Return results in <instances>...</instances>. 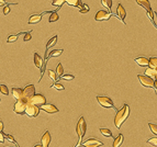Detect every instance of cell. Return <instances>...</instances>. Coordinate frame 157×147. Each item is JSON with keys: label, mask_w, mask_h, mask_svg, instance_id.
<instances>
[{"label": "cell", "mask_w": 157, "mask_h": 147, "mask_svg": "<svg viewBox=\"0 0 157 147\" xmlns=\"http://www.w3.org/2000/svg\"><path fill=\"white\" fill-rule=\"evenodd\" d=\"M128 114H130V107L125 103V104H123V107L120 110H118L116 116H114V125H116V129H120L121 125L128 119Z\"/></svg>", "instance_id": "1"}, {"label": "cell", "mask_w": 157, "mask_h": 147, "mask_svg": "<svg viewBox=\"0 0 157 147\" xmlns=\"http://www.w3.org/2000/svg\"><path fill=\"white\" fill-rule=\"evenodd\" d=\"M86 131H87V124H86L85 118L80 116L78 122H77V126H76V133H77V136H78V144L76 145V147H78L81 144V139H83V135L86 134Z\"/></svg>", "instance_id": "2"}, {"label": "cell", "mask_w": 157, "mask_h": 147, "mask_svg": "<svg viewBox=\"0 0 157 147\" xmlns=\"http://www.w3.org/2000/svg\"><path fill=\"white\" fill-rule=\"evenodd\" d=\"M29 104V102L24 99H21V100H18L16 103H14V108H13V111L14 113L20 114V115H23L25 114V110H26V107Z\"/></svg>", "instance_id": "3"}, {"label": "cell", "mask_w": 157, "mask_h": 147, "mask_svg": "<svg viewBox=\"0 0 157 147\" xmlns=\"http://www.w3.org/2000/svg\"><path fill=\"white\" fill-rule=\"evenodd\" d=\"M137 78H138L140 82L142 84V86L147 87V88H155V80L153 78H151V77L145 75H138Z\"/></svg>", "instance_id": "4"}, {"label": "cell", "mask_w": 157, "mask_h": 147, "mask_svg": "<svg viewBox=\"0 0 157 147\" xmlns=\"http://www.w3.org/2000/svg\"><path fill=\"white\" fill-rule=\"evenodd\" d=\"M97 101L99 102V104L103 108H107V109H116L114 107V103L113 101L110 99L109 97H101V96H97Z\"/></svg>", "instance_id": "5"}, {"label": "cell", "mask_w": 157, "mask_h": 147, "mask_svg": "<svg viewBox=\"0 0 157 147\" xmlns=\"http://www.w3.org/2000/svg\"><path fill=\"white\" fill-rule=\"evenodd\" d=\"M35 87L33 85H28L24 89H23V99L30 102V100L35 96Z\"/></svg>", "instance_id": "6"}, {"label": "cell", "mask_w": 157, "mask_h": 147, "mask_svg": "<svg viewBox=\"0 0 157 147\" xmlns=\"http://www.w3.org/2000/svg\"><path fill=\"white\" fill-rule=\"evenodd\" d=\"M135 2H136L137 4H140L141 7H143V8L146 10L147 17H148L151 20H153L154 11L152 10V8H151V4H149L148 0H135Z\"/></svg>", "instance_id": "7"}, {"label": "cell", "mask_w": 157, "mask_h": 147, "mask_svg": "<svg viewBox=\"0 0 157 147\" xmlns=\"http://www.w3.org/2000/svg\"><path fill=\"white\" fill-rule=\"evenodd\" d=\"M40 113V107L37 105H34L32 103H29L28 107H26V110H25V114L30 116V118H36L37 115Z\"/></svg>", "instance_id": "8"}, {"label": "cell", "mask_w": 157, "mask_h": 147, "mask_svg": "<svg viewBox=\"0 0 157 147\" xmlns=\"http://www.w3.org/2000/svg\"><path fill=\"white\" fill-rule=\"evenodd\" d=\"M45 102H46V98L44 97L43 94H41V93H36V94L30 100L29 103H32V104L37 105V107H41V105L45 104Z\"/></svg>", "instance_id": "9"}, {"label": "cell", "mask_w": 157, "mask_h": 147, "mask_svg": "<svg viewBox=\"0 0 157 147\" xmlns=\"http://www.w3.org/2000/svg\"><path fill=\"white\" fill-rule=\"evenodd\" d=\"M111 18V12L110 11H106V10H99L96 13L95 20L96 21H107Z\"/></svg>", "instance_id": "10"}, {"label": "cell", "mask_w": 157, "mask_h": 147, "mask_svg": "<svg viewBox=\"0 0 157 147\" xmlns=\"http://www.w3.org/2000/svg\"><path fill=\"white\" fill-rule=\"evenodd\" d=\"M83 147H100L103 146V143L97 138H89L81 144Z\"/></svg>", "instance_id": "11"}, {"label": "cell", "mask_w": 157, "mask_h": 147, "mask_svg": "<svg viewBox=\"0 0 157 147\" xmlns=\"http://www.w3.org/2000/svg\"><path fill=\"white\" fill-rule=\"evenodd\" d=\"M34 64L39 69H42V72H44V68H45V64L43 62V58H42L40 55L37 53H34Z\"/></svg>", "instance_id": "12"}, {"label": "cell", "mask_w": 157, "mask_h": 147, "mask_svg": "<svg viewBox=\"0 0 157 147\" xmlns=\"http://www.w3.org/2000/svg\"><path fill=\"white\" fill-rule=\"evenodd\" d=\"M116 16H118V18H119L121 21L125 24V21H124V20H125V17H126V11H125L124 7L121 4H118V8H116Z\"/></svg>", "instance_id": "13"}, {"label": "cell", "mask_w": 157, "mask_h": 147, "mask_svg": "<svg viewBox=\"0 0 157 147\" xmlns=\"http://www.w3.org/2000/svg\"><path fill=\"white\" fill-rule=\"evenodd\" d=\"M41 109L43 110V111H45L46 113H50V114L57 113L58 112L57 108L54 104H51V103H45V104L41 105Z\"/></svg>", "instance_id": "14"}, {"label": "cell", "mask_w": 157, "mask_h": 147, "mask_svg": "<svg viewBox=\"0 0 157 147\" xmlns=\"http://www.w3.org/2000/svg\"><path fill=\"white\" fill-rule=\"evenodd\" d=\"M50 143H51V134L49 131H45V133L43 134V136H42L41 138V144L43 147H49Z\"/></svg>", "instance_id": "15"}, {"label": "cell", "mask_w": 157, "mask_h": 147, "mask_svg": "<svg viewBox=\"0 0 157 147\" xmlns=\"http://www.w3.org/2000/svg\"><path fill=\"white\" fill-rule=\"evenodd\" d=\"M43 13H42V14L41 13H35V14H32V16L29 18L28 23H29V24H36V23H39V22L42 20V16H43Z\"/></svg>", "instance_id": "16"}, {"label": "cell", "mask_w": 157, "mask_h": 147, "mask_svg": "<svg viewBox=\"0 0 157 147\" xmlns=\"http://www.w3.org/2000/svg\"><path fill=\"white\" fill-rule=\"evenodd\" d=\"M12 96L16 100H21L23 99V89L21 88H13L12 89Z\"/></svg>", "instance_id": "17"}, {"label": "cell", "mask_w": 157, "mask_h": 147, "mask_svg": "<svg viewBox=\"0 0 157 147\" xmlns=\"http://www.w3.org/2000/svg\"><path fill=\"white\" fill-rule=\"evenodd\" d=\"M135 63H136L137 65L142 66V67H146V66H148V65H149V59L146 58V57L141 56V57H137V58H135Z\"/></svg>", "instance_id": "18"}, {"label": "cell", "mask_w": 157, "mask_h": 147, "mask_svg": "<svg viewBox=\"0 0 157 147\" xmlns=\"http://www.w3.org/2000/svg\"><path fill=\"white\" fill-rule=\"evenodd\" d=\"M66 2L68 6H71V7H76V8H81V6H83V2H81V0H66Z\"/></svg>", "instance_id": "19"}, {"label": "cell", "mask_w": 157, "mask_h": 147, "mask_svg": "<svg viewBox=\"0 0 157 147\" xmlns=\"http://www.w3.org/2000/svg\"><path fill=\"white\" fill-rule=\"evenodd\" d=\"M123 139H124L123 135L122 134L118 135L116 139H114V142H113V147H120L122 145V143H123Z\"/></svg>", "instance_id": "20"}, {"label": "cell", "mask_w": 157, "mask_h": 147, "mask_svg": "<svg viewBox=\"0 0 157 147\" xmlns=\"http://www.w3.org/2000/svg\"><path fill=\"white\" fill-rule=\"evenodd\" d=\"M145 76H148L151 78H153L155 79V77H156V70L153 69V68H146V70H145Z\"/></svg>", "instance_id": "21"}, {"label": "cell", "mask_w": 157, "mask_h": 147, "mask_svg": "<svg viewBox=\"0 0 157 147\" xmlns=\"http://www.w3.org/2000/svg\"><path fill=\"white\" fill-rule=\"evenodd\" d=\"M58 19H59V17H58L57 11H52L50 18H49V22H50V23H53V22L58 21Z\"/></svg>", "instance_id": "22"}, {"label": "cell", "mask_w": 157, "mask_h": 147, "mask_svg": "<svg viewBox=\"0 0 157 147\" xmlns=\"http://www.w3.org/2000/svg\"><path fill=\"white\" fill-rule=\"evenodd\" d=\"M56 42H57V35H55V36H53L52 38H50V41L47 42V44H46V52L49 50V48L52 46H54L55 44H56Z\"/></svg>", "instance_id": "23"}, {"label": "cell", "mask_w": 157, "mask_h": 147, "mask_svg": "<svg viewBox=\"0 0 157 147\" xmlns=\"http://www.w3.org/2000/svg\"><path fill=\"white\" fill-rule=\"evenodd\" d=\"M100 133L103 135L104 137H112V132L109 129H106V127H101L100 129Z\"/></svg>", "instance_id": "24"}, {"label": "cell", "mask_w": 157, "mask_h": 147, "mask_svg": "<svg viewBox=\"0 0 157 147\" xmlns=\"http://www.w3.org/2000/svg\"><path fill=\"white\" fill-rule=\"evenodd\" d=\"M62 53L63 50H53L52 52H50V54L47 55V58H50V57H58Z\"/></svg>", "instance_id": "25"}, {"label": "cell", "mask_w": 157, "mask_h": 147, "mask_svg": "<svg viewBox=\"0 0 157 147\" xmlns=\"http://www.w3.org/2000/svg\"><path fill=\"white\" fill-rule=\"evenodd\" d=\"M56 75L58 78H62V76L64 75V67L61 63H58L57 67H56Z\"/></svg>", "instance_id": "26"}, {"label": "cell", "mask_w": 157, "mask_h": 147, "mask_svg": "<svg viewBox=\"0 0 157 147\" xmlns=\"http://www.w3.org/2000/svg\"><path fill=\"white\" fill-rule=\"evenodd\" d=\"M149 68H153V69H156L157 68V57H151L149 58Z\"/></svg>", "instance_id": "27"}, {"label": "cell", "mask_w": 157, "mask_h": 147, "mask_svg": "<svg viewBox=\"0 0 157 147\" xmlns=\"http://www.w3.org/2000/svg\"><path fill=\"white\" fill-rule=\"evenodd\" d=\"M101 4L104 8H107L108 10H111L112 7V0H101Z\"/></svg>", "instance_id": "28"}, {"label": "cell", "mask_w": 157, "mask_h": 147, "mask_svg": "<svg viewBox=\"0 0 157 147\" xmlns=\"http://www.w3.org/2000/svg\"><path fill=\"white\" fill-rule=\"evenodd\" d=\"M47 74H49V77H50L51 79L54 80V81H57V80H59V78L57 77V75H56V72H53V70H47Z\"/></svg>", "instance_id": "29"}, {"label": "cell", "mask_w": 157, "mask_h": 147, "mask_svg": "<svg viewBox=\"0 0 157 147\" xmlns=\"http://www.w3.org/2000/svg\"><path fill=\"white\" fill-rule=\"evenodd\" d=\"M65 2H66V0H53V1H52V4H53L54 7L61 8Z\"/></svg>", "instance_id": "30"}, {"label": "cell", "mask_w": 157, "mask_h": 147, "mask_svg": "<svg viewBox=\"0 0 157 147\" xmlns=\"http://www.w3.org/2000/svg\"><path fill=\"white\" fill-rule=\"evenodd\" d=\"M0 93H2L4 96H8L9 94V89L6 85H0Z\"/></svg>", "instance_id": "31"}, {"label": "cell", "mask_w": 157, "mask_h": 147, "mask_svg": "<svg viewBox=\"0 0 157 147\" xmlns=\"http://www.w3.org/2000/svg\"><path fill=\"white\" fill-rule=\"evenodd\" d=\"M18 36H19V34H16V35H9L8 38H7V43L16 42V41L18 40Z\"/></svg>", "instance_id": "32"}, {"label": "cell", "mask_w": 157, "mask_h": 147, "mask_svg": "<svg viewBox=\"0 0 157 147\" xmlns=\"http://www.w3.org/2000/svg\"><path fill=\"white\" fill-rule=\"evenodd\" d=\"M148 127L151 129V132L153 134L157 135V124H153V123H148Z\"/></svg>", "instance_id": "33"}, {"label": "cell", "mask_w": 157, "mask_h": 147, "mask_svg": "<svg viewBox=\"0 0 157 147\" xmlns=\"http://www.w3.org/2000/svg\"><path fill=\"white\" fill-rule=\"evenodd\" d=\"M52 88H54V89H56V90H64V86L63 85H61L59 82H55V84H53L52 85Z\"/></svg>", "instance_id": "34"}, {"label": "cell", "mask_w": 157, "mask_h": 147, "mask_svg": "<svg viewBox=\"0 0 157 147\" xmlns=\"http://www.w3.org/2000/svg\"><path fill=\"white\" fill-rule=\"evenodd\" d=\"M147 143L151 144L152 146L157 147V137H151L149 139H147Z\"/></svg>", "instance_id": "35"}, {"label": "cell", "mask_w": 157, "mask_h": 147, "mask_svg": "<svg viewBox=\"0 0 157 147\" xmlns=\"http://www.w3.org/2000/svg\"><path fill=\"white\" fill-rule=\"evenodd\" d=\"M88 11H89V7H88L86 4H83V6H81V8L79 9V12L80 13H87Z\"/></svg>", "instance_id": "36"}, {"label": "cell", "mask_w": 157, "mask_h": 147, "mask_svg": "<svg viewBox=\"0 0 157 147\" xmlns=\"http://www.w3.org/2000/svg\"><path fill=\"white\" fill-rule=\"evenodd\" d=\"M31 38H32V34L30 33V32H26L23 35V42H29Z\"/></svg>", "instance_id": "37"}, {"label": "cell", "mask_w": 157, "mask_h": 147, "mask_svg": "<svg viewBox=\"0 0 157 147\" xmlns=\"http://www.w3.org/2000/svg\"><path fill=\"white\" fill-rule=\"evenodd\" d=\"M74 78H75L74 75H70V74H66V75L62 76V79L64 80H73Z\"/></svg>", "instance_id": "38"}, {"label": "cell", "mask_w": 157, "mask_h": 147, "mask_svg": "<svg viewBox=\"0 0 157 147\" xmlns=\"http://www.w3.org/2000/svg\"><path fill=\"white\" fill-rule=\"evenodd\" d=\"M2 13H4V16H7V14L10 13V6H9V4H7L6 7H4V11H2Z\"/></svg>", "instance_id": "39"}, {"label": "cell", "mask_w": 157, "mask_h": 147, "mask_svg": "<svg viewBox=\"0 0 157 147\" xmlns=\"http://www.w3.org/2000/svg\"><path fill=\"white\" fill-rule=\"evenodd\" d=\"M4 137L8 139V141H10L11 143H14V144H16V141H14V138H13L12 135H10V134H4Z\"/></svg>", "instance_id": "40"}, {"label": "cell", "mask_w": 157, "mask_h": 147, "mask_svg": "<svg viewBox=\"0 0 157 147\" xmlns=\"http://www.w3.org/2000/svg\"><path fill=\"white\" fill-rule=\"evenodd\" d=\"M152 22H153V24L155 25V26H157V13L154 11V16H153V20H152Z\"/></svg>", "instance_id": "41"}, {"label": "cell", "mask_w": 157, "mask_h": 147, "mask_svg": "<svg viewBox=\"0 0 157 147\" xmlns=\"http://www.w3.org/2000/svg\"><path fill=\"white\" fill-rule=\"evenodd\" d=\"M4 138H6V137H4V133H0V143H4Z\"/></svg>", "instance_id": "42"}, {"label": "cell", "mask_w": 157, "mask_h": 147, "mask_svg": "<svg viewBox=\"0 0 157 147\" xmlns=\"http://www.w3.org/2000/svg\"><path fill=\"white\" fill-rule=\"evenodd\" d=\"M8 4V2H6L4 0H0V7H6Z\"/></svg>", "instance_id": "43"}, {"label": "cell", "mask_w": 157, "mask_h": 147, "mask_svg": "<svg viewBox=\"0 0 157 147\" xmlns=\"http://www.w3.org/2000/svg\"><path fill=\"white\" fill-rule=\"evenodd\" d=\"M2 131H4V122L0 121V133H2Z\"/></svg>", "instance_id": "44"}, {"label": "cell", "mask_w": 157, "mask_h": 147, "mask_svg": "<svg viewBox=\"0 0 157 147\" xmlns=\"http://www.w3.org/2000/svg\"><path fill=\"white\" fill-rule=\"evenodd\" d=\"M34 147H43V146H42V145H40V144H36V145H35Z\"/></svg>", "instance_id": "45"}, {"label": "cell", "mask_w": 157, "mask_h": 147, "mask_svg": "<svg viewBox=\"0 0 157 147\" xmlns=\"http://www.w3.org/2000/svg\"><path fill=\"white\" fill-rule=\"evenodd\" d=\"M155 89H157V81H155Z\"/></svg>", "instance_id": "46"}]
</instances>
